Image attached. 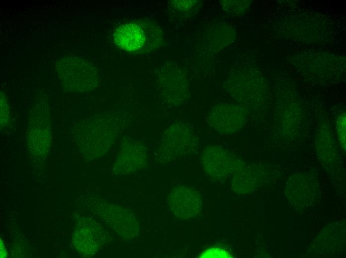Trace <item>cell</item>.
Returning <instances> with one entry per match:
<instances>
[{"label":"cell","instance_id":"cell-2","mask_svg":"<svg viewBox=\"0 0 346 258\" xmlns=\"http://www.w3.org/2000/svg\"><path fill=\"white\" fill-rule=\"evenodd\" d=\"M163 137L161 149L168 158L191 151L199 144L195 131L191 126L182 122L170 126Z\"/></svg>","mask_w":346,"mask_h":258},{"label":"cell","instance_id":"cell-3","mask_svg":"<svg viewBox=\"0 0 346 258\" xmlns=\"http://www.w3.org/2000/svg\"><path fill=\"white\" fill-rule=\"evenodd\" d=\"M169 202L174 215L182 219L197 215L202 208V201L199 194L184 187L175 188L169 195Z\"/></svg>","mask_w":346,"mask_h":258},{"label":"cell","instance_id":"cell-5","mask_svg":"<svg viewBox=\"0 0 346 258\" xmlns=\"http://www.w3.org/2000/svg\"><path fill=\"white\" fill-rule=\"evenodd\" d=\"M242 120L231 106L225 103L215 106L207 117L209 126L222 134H231L241 125Z\"/></svg>","mask_w":346,"mask_h":258},{"label":"cell","instance_id":"cell-7","mask_svg":"<svg viewBox=\"0 0 346 258\" xmlns=\"http://www.w3.org/2000/svg\"><path fill=\"white\" fill-rule=\"evenodd\" d=\"M115 43L121 49L134 51L142 47L145 41L143 30L137 25L128 23L120 26L115 31Z\"/></svg>","mask_w":346,"mask_h":258},{"label":"cell","instance_id":"cell-6","mask_svg":"<svg viewBox=\"0 0 346 258\" xmlns=\"http://www.w3.org/2000/svg\"><path fill=\"white\" fill-rule=\"evenodd\" d=\"M51 137L50 121L40 118L29 122L28 145L34 153L45 154L50 145Z\"/></svg>","mask_w":346,"mask_h":258},{"label":"cell","instance_id":"cell-8","mask_svg":"<svg viewBox=\"0 0 346 258\" xmlns=\"http://www.w3.org/2000/svg\"><path fill=\"white\" fill-rule=\"evenodd\" d=\"M202 258H231L230 254L227 251L217 247L210 248L202 252L199 256Z\"/></svg>","mask_w":346,"mask_h":258},{"label":"cell","instance_id":"cell-4","mask_svg":"<svg viewBox=\"0 0 346 258\" xmlns=\"http://www.w3.org/2000/svg\"><path fill=\"white\" fill-rule=\"evenodd\" d=\"M231 163L232 159L229 153L219 145L207 147L201 157L204 171L214 177L221 178L229 174Z\"/></svg>","mask_w":346,"mask_h":258},{"label":"cell","instance_id":"cell-1","mask_svg":"<svg viewBox=\"0 0 346 258\" xmlns=\"http://www.w3.org/2000/svg\"><path fill=\"white\" fill-rule=\"evenodd\" d=\"M122 127V122L114 118L82 121L78 128L77 140L83 149L103 153L113 143Z\"/></svg>","mask_w":346,"mask_h":258}]
</instances>
